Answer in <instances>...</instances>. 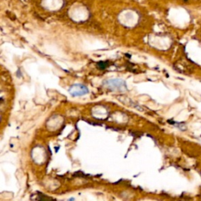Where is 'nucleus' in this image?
Masks as SVG:
<instances>
[{
	"mask_svg": "<svg viewBox=\"0 0 201 201\" xmlns=\"http://www.w3.org/2000/svg\"><path fill=\"white\" fill-rule=\"evenodd\" d=\"M103 85L106 88L113 91H125L126 90V82L119 79H112L105 80Z\"/></svg>",
	"mask_w": 201,
	"mask_h": 201,
	"instance_id": "f257e3e1",
	"label": "nucleus"
},
{
	"mask_svg": "<svg viewBox=\"0 0 201 201\" xmlns=\"http://www.w3.org/2000/svg\"><path fill=\"white\" fill-rule=\"evenodd\" d=\"M68 92L73 97L85 95L89 93V89L86 86L82 84H74L68 90Z\"/></svg>",
	"mask_w": 201,
	"mask_h": 201,
	"instance_id": "f03ea898",
	"label": "nucleus"
}]
</instances>
